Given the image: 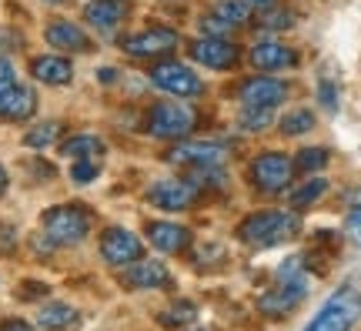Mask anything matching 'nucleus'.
<instances>
[{
  "label": "nucleus",
  "mask_w": 361,
  "mask_h": 331,
  "mask_svg": "<svg viewBox=\"0 0 361 331\" xmlns=\"http://www.w3.org/2000/svg\"><path fill=\"white\" fill-rule=\"evenodd\" d=\"M298 231H301V215L298 211H255V215H247L241 224H238V238L247 244V248H274V244H284L298 238Z\"/></svg>",
  "instance_id": "1"
},
{
  "label": "nucleus",
  "mask_w": 361,
  "mask_h": 331,
  "mask_svg": "<svg viewBox=\"0 0 361 331\" xmlns=\"http://www.w3.org/2000/svg\"><path fill=\"white\" fill-rule=\"evenodd\" d=\"M40 228H44V238L54 248H71V244H80L90 234L94 215L84 204H54V207L44 211Z\"/></svg>",
  "instance_id": "2"
},
{
  "label": "nucleus",
  "mask_w": 361,
  "mask_h": 331,
  "mask_svg": "<svg viewBox=\"0 0 361 331\" xmlns=\"http://www.w3.org/2000/svg\"><path fill=\"white\" fill-rule=\"evenodd\" d=\"M361 318V291L345 284L322 305V311L308 321L305 331H351Z\"/></svg>",
  "instance_id": "3"
},
{
  "label": "nucleus",
  "mask_w": 361,
  "mask_h": 331,
  "mask_svg": "<svg viewBox=\"0 0 361 331\" xmlns=\"http://www.w3.org/2000/svg\"><path fill=\"white\" fill-rule=\"evenodd\" d=\"M194 121H197V114L184 101H161L147 111V131L161 140L188 138L194 131Z\"/></svg>",
  "instance_id": "4"
},
{
  "label": "nucleus",
  "mask_w": 361,
  "mask_h": 331,
  "mask_svg": "<svg viewBox=\"0 0 361 331\" xmlns=\"http://www.w3.org/2000/svg\"><path fill=\"white\" fill-rule=\"evenodd\" d=\"M295 178V161L281 151H264L251 161V181L255 188L264 194H278L284 191L288 184Z\"/></svg>",
  "instance_id": "5"
},
{
  "label": "nucleus",
  "mask_w": 361,
  "mask_h": 331,
  "mask_svg": "<svg viewBox=\"0 0 361 331\" xmlns=\"http://www.w3.org/2000/svg\"><path fill=\"white\" fill-rule=\"evenodd\" d=\"M178 30H171V27H147L141 34H130L124 37V54L130 57H137V61H161V57H168L171 51H178Z\"/></svg>",
  "instance_id": "6"
},
{
  "label": "nucleus",
  "mask_w": 361,
  "mask_h": 331,
  "mask_svg": "<svg viewBox=\"0 0 361 331\" xmlns=\"http://www.w3.org/2000/svg\"><path fill=\"white\" fill-rule=\"evenodd\" d=\"M228 144H218V140H180L174 144L164 157L178 167H221L228 161Z\"/></svg>",
  "instance_id": "7"
},
{
  "label": "nucleus",
  "mask_w": 361,
  "mask_h": 331,
  "mask_svg": "<svg viewBox=\"0 0 361 331\" xmlns=\"http://www.w3.org/2000/svg\"><path fill=\"white\" fill-rule=\"evenodd\" d=\"M151 84L174 94V97H197L204 90L201 77L194 74L188 64H178V61H157L151 67Z\"/></svg>",
  "instance_id": "8"
},
{
  "label": "nucleus",
  "mask_w": 361,
  "mask_h": 331,
  "mask_svg": "<svg viewBox=\"0 0 361 331\" xmlns=\"http://www.w3.org/2000/svg\"><path fill=\"white\" fill-rule=\"evenodd\" d=\"M197 198H201V191L188 178H161L147 188V201L161 211H188Z\"/></svg>",
  "instance_id": "9"
},
{
  "label": "nucleus",
  "mask_w": 361,
  "mask_h": 331,
  "mask_svg": "<svg viewBox=\"0 0 361 331\" xmlns=\"http://www.w3.org/2000/svg\"><path fill=\"white\" fill-rule=\"evenodd\" d=\"M101 258L111 267H128L144 258V241L128 228H107L101 234Z\"/></svg>",
  "instance_id": "10"
},
{
  "label": "nucleus",
  "mask_w": 361,
  "mask_h": 331,
  "mask_svg": "<svg viewBox=\"0 0 361 331\" xmlns=\"http://www.w3.org/2000/svg\"><path fill=\"white\" fill-rule=\"evenodd\" d=\"M188 54H191V61L211 67V71H231V67L241 61L238 44H231V40H224V37H211V34L201 40H194L191 47H188Z\"/></svg>",
  "instance_id": "11"
},
{
  "label": "nucleus",
  "mask_w": 361,
  "mask_h": 331,
  "mask_svg": "<svg viewBox=\"0 0 361 331\" xmlns=\"http://www.w3.org/2000/svg\"><path fill=\"white\" fill-rule=\"evenodd\" d=\"M121 284H124L128 291H151V288H171V284H174V278H171V271H168V265H164V261L137 258L134 265L124 267Z\"/></svg>",
  "instance_id": "12"
},
{
  "label": "nucleus",
  "mask_w": 361,
  "mask_h": 331,
  "mask_svg": "<svg viewBox=\"0 0 361 331\" xmlns=\"http://www.w3.org/2000/svg\"><path fill=\"white\" fill-rule=\"evenodd\" d=\"M305 281L301 278H284L281 284H274L258 298V311L268 315V318H281L288 311H295L301 301H305Z\"/></svg>",
  "instance_id": "13"
},
{
  "label": "nucleus",
  "mask_w": 361,
  "mask_h": 331,
  "mask_svg": "<svg viewBox=\"0 0 361 331\" xmlns=\"http://www.w3.org/2000/svg\"><path fill=\"white\" fill-rule=\"evenodd\" d=\"M288 97V84L278 77H247L245 84L238 88V101L245 107H278Z\"/></svg>",
  "instance_id": "14"
},
{
  "label": "nucleus",
  "mask_w": 361,
  "mask_h": 331,
  "mask_svg": "<svg viewBox=\"0 0 361 331\" xmlns=\"http://www.w3.org/2000/svg\"><path fill=\"white\" fill-rule=\"evenodd\" d=\"M130 0H90L84 7V20L101 34H114L117 27L128 20Z\"/></svg>",
  "instance_id": "15"
},
{
  "label": "nucleus",
  "mask_w": 361,
  "mask_h": 331,
  "mask_svg": "<svg viewBox=\"0 0 361 331\" xmlns=\"http://www.w3.org/2000/svg\"><path fill=\"white\" fill-rule=\"evenodd\" d=\"M147 238L164 255H184L191 248V231L184 224H174V221H151L147 224Z\"/></svg>",
  "instance_id": "16"
},
{
  "label": "nucleus",
  "mask_w": 361,
  "mask_h": 331,
  "mask_svg": "<svg viewBox=\"0 0 361 331\" xmlns=\"http://www.w3.org/2000/svg\"><path fill=\"white\" fill-rule=\"evenodd\" d=\"M44 37H47V44L57 47V51H71V54L94 51V40L87 37V30L78 24H71V20H54V24L44 30Z\"/></svg>",
  "instance_id": "17"
},
{
  "label": "nucleus",
  "mask_w": 361,
  "mask_h": 331,
  "mask_svg": "<svg viewBox=\"0 0 361 331\" xmlns=\"http://www.w3.org/2000/svg\"><path fill=\"white\" fill-rule=\"evenodd\" d=\"M30 74H34V80H40V84L64 88V84H71V77H74V67H71V61L61 57V54H44V57H34V61H30Z\"/></svg>",
  "instance_id": "18"
},
{
  "label": "nucleus",
  "mask_w": 361,
  "mask_h": 331,
  "mask_svg": "<svg viewBox=\"0 0 361 331\" xmlns=\"http://www.w3.org/2000/svg\"><path fill=\"white\" fill-rule=\"evenodd\" d=\"M251 64L258 71H284V67L298 64V54L291 47H284L278 40H258L251 47Z\"/></svg>",
  "instance_id": "19"
},
{
  "label": "nucleus",
  "mask_w": 361,
  "mask_h": 331,
  "mask_svg": "<svg viewBox=\"0 0 361 331\" xmlns=\"http://www.w3.org/2000/svg\"><path fill=\"white\" fill-rule=\"evenodd\" d=\"M34 111H37V94L30 88L13 84L11 90L0 94V121H27Z\"/></svg>",
  "instance_id": "20"
},
{
  "label": "nucleus",
  "mask_w": 361,
  "mask_h": 331,
  "mask_svg": "<svg viewBox=\"0 0 361 331\" xmlns=\"http://www.w3.org/2000/svg\"><path fill=\"white\" fill-rule=\"evenodd\" d=\"M74 321H78V311L71 305H64V301H51V305L40 308L37 315V325L44 331H67Z\"/></svg>",
  "instance_id": "21"
},
{
  "label": "nucleus",
  "mask_w": 361,
  "mask_h": 331,
  "mask_svg": "<svg viewBox=\"0 0 361 331\" xmlns=\"http://www.w3.org/2000/svg\"><path fill=\"white\" fill-rule=\"evenodd\" d=\"M61 154L71 157V161H80V157H101L104 154V140L97 134H74L61 144Z\"/></svg>",
  "instance_id": "22"
},
{
  "label": "nucleus",
  "mask_w": 361,
  "mask_h": 331,
  "mask_svg": "<svg viewBox=\"0 0 361 331\" xmlns=\"http://www.w3.org/2000/svg\"><path fill=\"white\" fill-rule=\"evenodd\" d=\"M214 17H218L228 30H231V27H245L247 17H251V7H247L245 0H218V4H214Z\"/></svg>",
  "instance_id": "23"
},
{
  "label": "nucleus",
  "mask_w": 361,
  "mask_h": 331,
  "mask_svg": "<svg viewBox=\"0 0 361 331\" xmlns=\"http://www.w3.org/2000/svg\"><path fill=\"white\" fill-rule=\"evenodd\" d=\"M194 318H197V305H194V301H178V305L164 308L157 321H161L164 328H188Z\"/></svg>",
  "instance_id": "24"
},
{
  "label": "nucleus",
  "mask_w": 361,
  "mask_h": 331,
  "mask_svg": "<svg viewBox=\"0 0 361 331\" xmlns=\"http://www.w3.org/2000/svg\"><path fill=\"white\" fill-rule=\"evenodd\" d=\"M324 191H328V181H324V178L305 181L298 191H291V207H295V211H305V207H311V204L318 201Z\"/></svg>",
  "instance_id": "25"
},
{
  "label": "nucleus",
  "mask_w": 361,
  "mask_h": 331,
  "mask_svg": "<svg viewBox=\"0 0 361 331\" xmlns=\"http://www.w3.org/2000/svg\"><path fill=\"white\" fill-rule=\"evenodd\" d=\"M61 124L57 121H44V124H37V128H30L24 134V144L27 148H34V151H40V148H51L54 140L61 138Z\"/></svg>",
  "instance_id": "26"
},
{
  "label": "nucleus",
  "mask_w": 361,
  "mask_h": 331,
  "mask_svg": "<svg viewBox=\"0 0 361 331\" xmlns=\"http://www.w3.org/2000/svg\"><path fill=\"white\" fill-rule=\"evenodd\" d=\"M258 27H264V30H288V27H295V11H288V7L258 11Z\"/></svg>",
  "instance_id": "27"
},
{
  "label": "nucleus",
  "mask_w": 361,
  "mask_h": 331,
  "mask_svg": "<svg viewBox=\"0 0 361 331\" xmlns=\"http://www.w3.org/2000/svg\"><path fill=\"white\" fill-rule=\"evenodd\" d=\"M311 128H314V114L311 111H291V114L281 117V134H288V138L308 134Z\"/></svg>",
  "instance_id": "28"
},
{
  "label": "nucleus",
  "mask_w": 361,
  "mask_h": 331,
  "mask_svg": "<svg viewBox=\"0 0 361 331\" xmlns=\"http://www.w3.org/2000/svg\"><path fill=\"white\" fill-rule=\"evenodd\" d=\"M271 121H274V107H245L241 111V128L255 131V134L268 128Z\"/></svg>",
  "instance_id": "29"
},
{
  "label": "nucleus",
  "mask_w": 361,
  "mask_h": 331,
  "mask_svg": "<svg viewBox=\"0 0 361 331\" xmlns=\"http://www.w3.org/2000/svg\"><path fill=\"white\" fill-rule=\"evenodd\" d=\"M324 164H328V151H324V148H305V151H298V157H295V171H305V174L322 171Z\"/></svg>",
  "instance_id": "30"
},
{
  "label": "nucleus",
  "mask_w": 361,
  "mask_h": 331,
  "mask_svg": "<svg viewBox=\"0 0 361 331\" xmlns=\"http://www.w3.org/2000/svg\"><path fill=\"white\" fill-rule=\"evenodd\" d=\"M97 174H101L97 157H80V161H74V167H71V181H74V184H90Z\"/></svg>",
  "instance_id": "31"
},
{
  "label": "nucleus",
  "mask_w": 361,
  "mask_h": 331,
  "mask_svg": "<svg viewBox=\"0 0 361 331\" xmlns=\"http://www.w3.org/2000/svg\"><path fill=\"white\" fill-rule=\"evenodd\" d=\"M47 291H51V288H47L44 281H24L17 298H20V301H37V298H47Z\"/></svg>",
  "instance_id": "32"
},
{
  "label": "nucleus",
  "mask_w": 361,
  "mask_h": 331,
  "mask_svg": "<svg viewBox=\"0 0 361 331\" xmlns=\"http://www.w3.org/2000/svg\"><path fill=\"white\" fill-rule=\"evenodd\" d=\"M318 97H322V104H324V111H338V97H341V94H338V88L335 84H331V80H328V77H324L322 84H318Z\"/></svg>",
  "instance_id": "33"
},
{
  "label": "nucleus",
  "mask_w": 361,
  "mask_h": 331,
  "mask_svg": "<svg viewBox=\"0 0 361 331\" xmlns=\"http://www.w3.org/2000/svg\"><path fill=\"white\" fill-rule=\"evenodd\" d=\"M13 248H17V228L0 221V255H13Z\"/></svg>",
  "instance_id": "34"
},
{
  "label": "nucleus",
  "mask_w": 361,
  "mask_h": 331,
  "mask_svg": "<svg viewBox=\"0 0 361 331\" xmlns=\"http://www.w3.org/2000/svg\"><path fill=\"white\" fill-rule=\"evenodd\" d=\"M345 231H348V238L361 248V207H355L348 215V224H345Z\"/></svg>",
  "instance_id": "35"
},
{
  "label": "nucleus",
  "mask_w": 361,
  "mask_h": 331,
  "mask_svg": "<svg viewBox=\"0 0 361 331\" xmlns=\"http://www.w3.org/2000/svg\"><path fill=\"white\" fill-rule=\"evenodd\" d=\"M13 84H17V77H13L11 61H7V57H0V94H4V90H11Z\"/></svg>",
  "instance_id": "36"
},
{
  "label": "nucleus",
  "mask_w": 361,
  "mask_h": 331,
  "mask_svg": "<svg viewBox=\"0 0 361 331\" xmlns=\"http://www.w3.org/2000/svg\"><path fill=\"white\" fill-rule=\"evenodd\" d=\"M0 331H34V325L24 318H7V321H0Z\"/></svg>",
  "instance_id": "37"
},
{
  "label": "nucleus",
  "mask_w": 361,
  "mask_h": 331,
  "mask_svg": "<svg viewBox=\"0 0 361 331\" xmlns=\"http://www.w3.org/2000/svg\"><path fill=\"white\" fill-rule=\"evenodd\" d=\"M0 44H13V51H20V47H24V37H20L17 30H4V27H0Z\"/></svg>",
  "instance_id": "38"
},
{
  "label": "nucleus",
  "mask_w": 361,
  "mask_h": 331,
  "mask_svg": "<svg viewBox=\"0 0 361 331\" xmlns=\"http://www.w3.org/2000/svg\"><path fill=\"white\" fill-rule=\"evenodd\" d=\"M251 11H268V7H274V0H245Z\"/></svg>",
  "instance_id": "39"
},
{
  "label": "nucleus",
  "mask_w": 361,
  "mask_h": 331,
  "mask_svg": "<svg viewBox=\"0 0 361 331\" xmlns=\"http://www.w3.org/2000/svg\"><path fill=\"white\" fill-rule=\"evenodd\" d=\"M101 80H104V84H111V80H117V71H114V67H104V71H101Z\"/></svg>",
  "instance_id": "40"
},
{
  "label": "nucleus",
  "mask_w": 361,
  "mask_h": 331,
  "mask_svg": "<svg viewBox=\"0 0 361 331\" xmlns=\"http://www.w3.org/2000/svg\"><path fill=\"white\" fill-rule=\"evenodd\" d=\"M7 184H11V181H7V171H4V167H0V198H4V194H7Z\"/></svg>",
  "instance_id": "41"
},
{
  "label": "nucleus",
  "mask_w": 361,
  "mask_h": 331,
  "mask_svg": "<svg viewBox=\"0 0 361 331\" xmlns=\"http://www.w3.org/2000/svg\"><path fill=\"white\" fill-rule=\"evenodd\" d=\"M44 4H64V0H44Z\"/></svg>",
  "instance_id": "42"
}]
</instances>
